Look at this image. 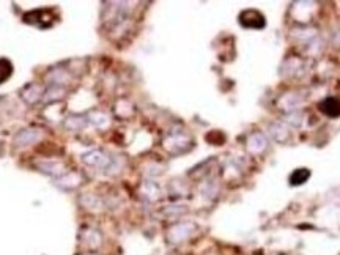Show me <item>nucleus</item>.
<instances>
[{"label":"nucleus","mask_w":340,"mask_h":255,"mask_svg":"<svg viewBox=\"0 0 340 255\" xmlns=\"http://www.w3.org/2000/svg\"><path fill=\"white\" fill-rule=\"evenodd\" d=\"M310 177V174H309V170H306V168H298L296 172H293V175L290 177V183L291 184H303V183H306V180Z\"/></svg>","instance_id":"6"},{"label":"nucleus","mask_w":340,"mask_h":255,"mask_svg":"<svg viewBox=\"0 0 340 255\" xmlns=\"http://www.w3.org/2000/svg\"><path fill=\"white\" fill-rule=\"evenodd\" d=\"M320 109L326 113V115H329V117L340 115V103L337 101V99H334V98L324 99V101L320 104Z\"/></svg>","instance_id":"3"},{"label":"nucleus","mask_w":340,"mask_h":255,"mask_svg":"<svg viewBox=\"0 0 340 255\" xmlns=\"http://www.w3.org/2000/svg\"><path fill=\"white\" fill-rule=\"evenodd\" d=\"M83 162H87L90 165H103L106 162V158L99 151H90L83 156Z\"/></svg>","instance_id":"5"},{"label":"nucleus","mask_w":340,"mask_h":255,"mask_svg":"<svg viewBox=\"0 0 340 255\" xmlns=\"http://www.w3.org/2000/svg\"><path fill=\"white\" fill-rule=\"evenodd\" d=\"M38 136H39V133L36 130H24V131H21L16 136V139H14V144L19 145V147L35 144V142L38 140Z\"/></svg>","instance_id":"1"},{"label":"nucleus","mask_w":340,"mask_h":255,"mask_svg":"<svg viewBox=\"0 0 340 255\" xmlns=\"http://www.w3.org/2000/svg\"><path fill=\"white\" fill-rule=\"evenodd\" d=\"M191 233V225L188 224H181V225H177L174 227L172 230H170V235H168V239L172 241V243H180L184 238H188Z\"/></svg>","instance_id":"2"},{"label":"nucleus","mask_w":340,"mask_h":255,"mask_svg":"<svg viewBox=\"0 0 340 255\" xmlns=\"http://www.w3.org/2000/svg\"><path fill=\"white\" fill-rule=\"evenodd\" d=\"M21 96L25 99L27 103L32 104V103L38 101V99L41 98V89L38 87V85H35V83H30V85H27V87L22 90Z\"/></svg>","instance_id":"4"},{"label":"nucleus","mask_w":340,"mask_h":255,"mask_svg":"<svg viewBox=\"0 0 340 255\" xmlns=\"http://www.w3.org/2000/svg\"><path fill=\"white\" fill-rule=\"evenodd\" d=\"M13 73V68H11V63L7 60V59H0V83L5 82Z\"/></svg>","instance_id":"7"}]
</instances>
